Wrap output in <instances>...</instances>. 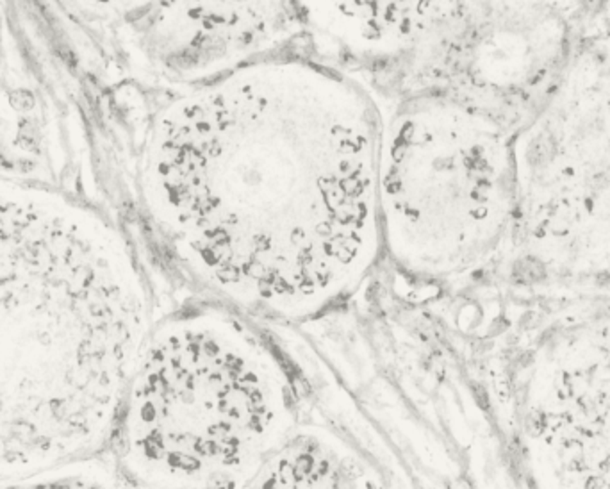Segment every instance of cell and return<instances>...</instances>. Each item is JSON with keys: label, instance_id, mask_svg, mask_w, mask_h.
<instances>
[{"label": "cell", "instance_id": "6da1fadb", "mask_svg": "<svg viewBox=\"0 0 610 489\" xmlns=\"http://www.w3.org/2000/svg\"><path fill=\"white\" fill-rule=\"evenodd\" d=\"M381 136L361 83L271 56L159 111L141 200L209 291L271 318H314L357 291L384 250Z\"/></svg>", "mask_w": 610, "mask_h": 489}, {"label": "cell", "instance_id": "7a4b0ae2", "mask_svg": "<svg viewBox=\"0 0 610 489\" xmlns=\"http://www.w3.org/2000/svg\"><path fill=\"white\" fill-rule=\"evenodd\" d=\"M120 227L52 184L0 175V485L113 443L154 329Z\"/></svg>", "mask_w": 610, "mask_h": 489}, {"label": "cell", "instance_id": "3957f363", "mask_svg": "<svg viewBox=\"0 0 610 489\" xmlns=\"http://www.w3.org/2000/svg\"><path fill=\"white\" fill-rule=\"evenodd\" d=\"M298 425L293 382L245 320L215 308L155 323L113 441L128 482L252 488Z\"/></svg>", "mask_w": 610, "mask_h": 489}, {"label": "cell", "instance_id": "277c9868", "mask_svg": "<svg viewBox=\"0 0 610 489\" xmlns=\"http://www.w3.org/2000/svg\"><path fill=\"white\" fill-rule=\"evenodd\" d=\"M505 191L477 118L443 97L407 102L382 126L378 211L384 250L407 273L445 279L479 248Z\"/></svg>", "mask_w": 610, "mask_h": 489}, {"label": "cell", "instance_id": "5b68a950", "mask_svg": "<svg viewBox=\"0 0 610 489\" xmlns=\"http://www.w3.org/2000/svg\"><path fill=\"white\" fill-rule=\"evenodd\" d=\"M300 16L293 4H157L143 43L166 76L205 84L271 57L298 32Z\"/></svg>", "mask_w": 610, "mask_h": 489}, {"label": "cell", "instance_id": "8992f818", "mask_svg": "<svg viewBox=\"0 0 610 489\" xmlns=\"http://www.w3.org/2000/svg\"><path fill=\"white\" fill-rule=\"evenodd\" d=\"M377 473L341 437L297 425L271 452L252 488H361L377 485Z\"/></svg>", "mask_w": 610, "mask_h": 489}, {"label": "cell", "instance_id": "52a82bcc", "mask_svg": "<svg viewBox=\"0 0 610 489\" xmlns=\"http://www.w3.org/2000/svg\"><path fill=\"white\" fill-rule=\"evenodd\" d=\"M36 100L0 90V175L56 186Z\"/></svg>", "mask_w": 610, "mask_h": 489}, {"label": "cell", "instance_id": "ba28073f", "mask_svg": "<svg viewBox=\"0 0 610 489\" xmlns=\"http://www.w3.org/2000/svg\"><path fill=\"white\" fill-rule=\"evenodd\" d=\"M557 154V145L550 133H541L528 143L527 159L532 167H544L551 163Z\"/></svg>", "mask_w": 610, "mask_h": 489}, {"label": "cell", "instance_id": "9c48e42d", "mask_svg": "<svg viewBox=\"0 0 610 489\" xmlns=\"http://www.w3.org/2000/svg\"><path fill=\"white\" fill-rule=\"evenodd\" d=\"M514 275L523 284H535L546 277V266L537 258H523L514 266Z\"/></svg>", "mask_w": 610, "mask_h": 489}]
</instances>
